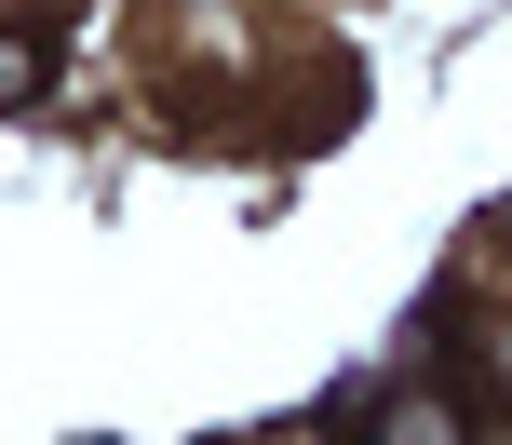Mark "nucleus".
Segmentation results:
<instances>
[{
	"label": "nucleus",
	"instance_id": "1",
	"mask_svg": "<svg viewBox=\"0 0 512 445\" xmlns=\"http://www.w3.org/2000/svg\"><path fill=\"white\" fill-rule=\"evenodd\" d=\"M54 81V27H0V108H41Z\"/></svg>",
	"mask_w": 512,
	"mask_h": 445
}]
</instances>
